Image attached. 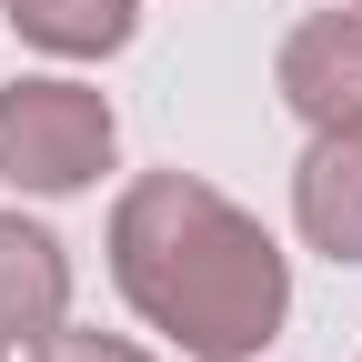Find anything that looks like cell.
<instances>
[{"label":"cell","mask_w":362,"mask_h":362,"mask_svg":"<svg viewBox=\"0 0 362 362\" xmlns=\"http://www.w3.org/2000/svg\"><path fill=\"white\" fill-rule=\"evenodd\" d=\"M272 90L302 131H362V11H312L272 61Z\"/></svg>","instance_id":"cell-3"},{"label":"cell","mask_w":362,"mask_h":362,"mask_svg":"<svg viewBox=\"0 0 362 362\" xmlns=\"http://www.w3.org/2000/svg\"><path fill=\"white\" fill-rule=\"evenodd\" d=\"M121 151V121L90 81H61V71H30L0 90V181L30 202H71L111 171Z\"/></svg>","instance_id":"cell-2"},{"label":"cell","mask_w":362,"mask_h":362,"mask_svg":"<svg viewBox=\"0 0 362 362\" xmlns=\"http://www.w3.org/2000/svg\"><path fill=\"white\" fill-rule=\"evenodd\" d=\"M0 362H11V342H0Z\"/></svg>","instance_id":"cell-8"},{"label":"cell","mask_w":362,"mask_h":362,"mask_svg":"<svg viewBox=\"0 0 362 362\" xmlns=\"http://www.w3.org/2000/svg\"><path fill=\"white\" fill-rule=\"evenodd\" d=\"M30 362H151V352H141V342H121V332H71V322H61V332H40V342H30Z\"/></svg>","instance_id":"cell-7"},{"label":"cell","mask_w":362,"mask_h":362,"mask_svg":"<svg viewBox=\"0 0 362 362\" xmlns=\"http://www.w3.org/2000/svg\"><path fill=\"white\" fill-rule=\"evenodd\" d=\"M111 282L151 332L202 362H252L292 312L282 242L192 171H141L111 202Z\"/></svg>","instance_id":"cell-1"},{"label":"cell","mask_w":362,"mask_h":362,"mask_svg":"<svg viewBox=\"0 0 362 362\" xmlns=\"http://www.w3.org/2000/svg\"><path fill=\"white\" fill-rule=\"evenodd\" d=\"M352 11H362V0H352Z\"/></svg>","instance_id":"cell-9"},{"label":"cell","mask_w":362,"mask_h":362,"mask_svg":"<svg viewBox=\"0 0 362 362\" xmlns=\"http://www.w3.org/2000/svg\"><path fill=\"white\" fill-rule=\"evenodd\" d=\"M71 322V252L51 221H21V211H0V342H40V332H61Z\"/></svg>","instance_id":"cell-4"},{"label":"cell","mask_w":362,"mask_h":362,"mask_svg":"<svg viewBox=\"0 0 362 362\" xmlns=\"http://www.w3.org/2000/svg\"><path fill=\"white\" fill-rule=\"evenodd\" d=\"M0 11H11V30L30 51H51V61H111V51H131V30H141V0H0Z\"/></svg>","instance_id":"cell-6"},{"label":"cell","mask_w":362,"mask_h":362,"mask_svg":"<svg viewBox=\"0 0 362 362\" xmlns=\"http://www.w3.org/2000/svg\"><path fill=\"white\" fill-rule=\"evenodd\" d=\"M292 221L322 262L362 272V131H312V151L292 171Z\"/></svg>","instance_id":"cell-5"}]
</instances>
